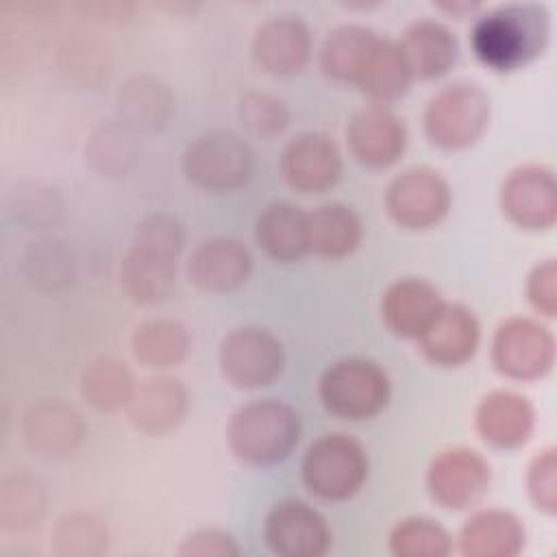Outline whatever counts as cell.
<instances>
[{"label":"cell","mask_w":557,"mask_h":557,"mask_svg":"<svg viewBox=\"0 0 557 557\" xmlns=\"http://www.w3.org/2000/svg\"><path fill=\"white\" fill-rule=\"evenodd\" d=\"M368 453L348 433H324L315 437L302 457L305 487L324 500L355 496L368 479Z\"/></svg>","instance_id":"cell-5"},{"label":"cell","mask_w":557,"mask_h":557,"mask_svg":"<svg viewBox=\"0 0 557 557\" xmlns=\"http://www.w3.org/2000/svg\"><path fill=\"white\" fill-rule=\"evenodd\" d=\"M22 272L26 281L39 289L54 292L72 283L74 255L59 237H39L22 250Z\"/></svg>","instance_id":"cell-31"},{"label":"cell","mask_w":557,"mask_h":557,"mask_svg":"<svg viewBox=\"0 0 557 557\" xmlns=\"http://www.w3.org/2000/svg\"><path fill=\"white\" fill-rule=\"evenodd\" d=\"M176 259L170 252L131 244L120 263V285L139 305L165 300L176 285Z\"/></svg>","instance_id":"cell-24"},{"label":"cell","mask_w":557,"mask_h":557,"mask_svg":"<svg viewBox=\"0 0 557 557\" xmlns=\"http://www.w3.org/2000/svg\"><path fill=\"white\" fill-rule=\"evenodd\" d=\"M137 133L122 122H102L96 126L85 146L87 163L102 176H122L137 161Z\"/></svg>","instance_id":"cell-32"},{"label":"cell","mask_w":557,"mask_h":557,"mask_svg":"<svg viewBox=\"0 0 557 557\" xmlns=\"http://www.w3.org/2000/svg\"><path fill=\"white\" fill-rule=\"evenodd\" d=\"M46 513V490L26 472L7 474L0 483V524L7 531H26Z\"/></svg>","instance_id":"cell-33"},{"label":"cell","mask_w":557,"mask_h":557,"mask_svg":"<svg viewBox=\"0 0 557 557\" xmlns=\"http://www.w3.org/2000/svg\"><path fill=\"white\" fill-rule=\"evenodd\" d=\"M85 420L76 407L59 398H46L28 407L22 433L28 448L41 457L72 455L85 440Z\"/></svg>","instance_id":"cell-17"},{"label":"cell","mask_w":557,"mask_h":557,"mask_svg":"<svg viewBox=\"0 0 557 557\" xmlns=\"http://www.w3.org/2000/svg\"><path fill=\"white\" fill-rule=\"evenodd\" d=\"M131 244L163 250L178 257L185 244V228L172 213L152 211L137 222Z\"/></svg>","instance_id":"cell-39"},{"label":"cell","mask_w":557,"mask_h":557,"mask_svg":"<svg viewBox=\"0 0 557 557\" xmlns=\"http://www.w3.org/2000/svg\"><path fill=\"white\" fill-rule=\"evenodd\" d=\"M457 542L466 557H513L524 546V527L511 511L481 509L463 522Z\"/></svg>","instance_id":"cell-25"},{"label":"cell","mask_w":557,"mask_h":557,"mask_svg":"<svg viewBox=\"0 0 557 557\" xmlns=\"http://www.w3.org/2000/svg\"><path fill=\"white\" fill-rule=\"evenodd\" d=\"M187 403V389L178 379L148 376L135 385L124 411L137 431L163 435L183 422Z\"/></svg>","instance_id":"cell-19"},{"label":"cell","mask_w":557,"mask_h":557,"mask_svg":"<svg viewBox=\"0 0 557 557\" xmlns=\"http://www.w3.org/2000/svg\"><path fill=\"white\" fill-rule=\"evenodd\" d=\"M237 109L246 131L259 139H272L289 124L287 102L268 91H246Z\"/></svg>","instance_id":"cell-37"},{"label":"cell","mask_w":557,"mask_h":557,"mask_svg":"<svg viewBox=\"0 0 557 557\" xmlns=\"http://www.w3.org/2000/svg\"><path fill=\"white\" fill-rule=\"evenodd\" d=\"M352 157L368 168H387L405 152V122L385 104H368L357 111L346 128Z\"/></svg>","instance_id":"cell-16"},{"label":"cell","mask_w":557,"mask_h":557,"mask_svg":"<svg viewBox=\"0 0 557 557\" xmlns=\"http://www.w3.org/2000/svg\"><path fill=\"white\" fill-rule=\"evenodd\" d=\"M490 122V96L479 83L455 81L440 87L424 107L422 126L431 144L444 150L472 146Z\"/></svg>","instance_id":"cell-3"},{"label":"cell","mask_w":557,"mask_h":557,"mask_svg":"<svg viewBox=\"0 0 557 557\" xmlns=\"http://www.w3.org/2000/svg\"><path fill=\"white\" fill-rule=\"evenodd\" d=\"M281 174L298 191H324L342 174V154L331 135L302 131L294 135L281 152Z\"/></svg>","instance_id":"cell-13"},{"label":"cell","mask_w":557,"mask_h":557,"mask_svg":"<svg viewBox=\"0 0 557 557\" xmlns=\"http://www.w3.org/2000/svg\"><path fill=\"white\" fill-rule=\"evenodd\" d=\"M252 57L261 70L276 76L300 72L311 57V30L300 15L265 17L252 35Z\"/></svg>","instance_id":"cell-14"},{"label":"cell","mask_w":557,"mask_h":557,"mask_svg":"<svg viewBox=\"0 0 557 557\" xmlns=\"http://www.w3.org/2000/svg\"><path fill=\"white\" fill-rule=\"evenodd\" d=\"M9 209L15 215V220L41 228L57 224L63 213V200L59 194L46 185L39 183H26L17 185L11 194Z\"/></svg>","instance_id":"cell-38"},{"label":"cell","mask_w":557,"mask_h":557,"mask_svg":"<svg viewBox=\"0 0 557 557\" xmlns=\"http://www.w3.org/2000/svg\"><path fill=\"white\" fill-rule=\"evenodd\" d=\"M224 379L237 389H259L274 383L285 366V350L278 337L257 324L231 329L218 348Z\"/></svg>","instance_id":"cell-7"},{"label":"cell","mask_w":557,"mask_h":557,"mask_svg":"<svg viewBox=\"0 0 557 557\" xmlns=\"http://www.w3.org/2000/svg\"><path fill=\"white\" fill-rule=\"evenodd\" d=\"M135 385L128 366L115 357H96L81 374V394L98 411L124 409Z\"/></svg>","instance_id":"cell-30"},{"label":"cell","mask_w":557,"mask_h":557,"mask_svg":"<svg viewBox=\"0 0 557 557\" xmlns=\"http://www.w3.org/2000/svg\"><path fill=\"white\" fill-rule=\"evenodd\" d=\"M78 11H83V15L91 20L111 22V20H124L133 11V7L122 2H89V4H78Z\"/></svg>","instance_id":"cell-44"},{"label":"cell","mask_w":557,"mask_h":557,"mask_svg":"<svg viewBox=\"0 0 557 557\" xmlns=\"http://www.w3.org/2000/svg\"><path fill=\"white\" fill-rule=\"evenodd\" d=\"M191 337L183 322L174 318H150L137 324L131 348L137 361L150 368H170L185 359Z\"/></svg>","instance_id":"cell-29"},{"label":"cell","mask_w":557,"mask_h":557,"mask_svg":"<svg viewBox=\"0 0 557 557\" xmlns=\"http://www.w3.org/2000/svg\"><path fill=\"white\" fill-rule=\"evenodd\" d=\"M298 440L300 418L296 409L276 398L242 405L226 424L231 453L252 466H272L287 459Z\"/></svg>","instance_id":"cell-2"},{"label":"cell","mask_w":557,"mask_h":557,"mask_svg":"<svg viewBox=\"0 0 557 557\" xmlns=\"http://www.w3.org/2000/svg\"><path fill=\"white\" fill-rule=\"evenodd\" d=\"M527 490L531 500L544 513L557 511V455L555 448L540 450L527 470Z\"/></svg>","instance_id":"cell-41"},{"label":"cell","mask_w":557,"mask_h":557,"mask_svg":"<svg viewBox=\"0 0 557 557\" xmlns=\"http://www.w3.org/2000/svg\"><path fill=\"white\" fill-rule=\"evenodd\" d=\"M252 272L248 246L228 235H213L196 244L187 259V278L202 292L237 289Z\"/></svg>","instance_id":"cell-15"},{"label":"cell","mask_w":557,"mask_h":557,"mask_svg":"<svg viewBox=\"0 0 557 557\" xmlns=\"http://www.w3.org/2000/svg\"><path fill=\"white\" fill-rule=\"evenodd\" d=\"M548 35L550 15L544 4L507 2L474 20L470 44L483 65L511 72L542 54Z\"/></svg>","instance_id":"cell-1"},{"label":"cell","mask_w":557,"mask_h":557,"mask_svg":"<svg viewBox=\"0 0 557 557\" xmlns=\"http://www.w3.org/2000/svg\"><path fill=\"white\" fill-rule=\"evenodd\" d=\"M181 168L185 178L196 187L224 194L250 181L255 172V150L233 131H207L187 144Z\"/></svg>","instance_id":"cell-4"},{"label":"cell","mask_w":557,"mask_h":557,"mask_svg":"<svg viewBox=\"0 0 557 557\" xmlns=\"http://www.w3.org/2000/svg\"><path fill=\"white\" fill-rule=\"evenodd\" d=\"M257 244L276 261H298L309 252L307 211L287 202H268L255 222Z\"/></svg>","instance_id":"cell-27"},{"label":"cell","mask_w":557,"mask_h":557,"mask_svg":"<svg viewBox=\"0 0 557 557\" xmlns=\"http://www.w3.org/2000/svg\"><path fill=\"white\" fill-rule=\"evenodd\" d=\"M450 548L448 531L424 516L405 518L389 533V550L396 557H444Z\"/></svg>","instance_id":"cell-36"},{"label":"cell","mask_w":557,"mask_h":557,"mask_svg":"<svg viewBox=\"0 0 557 557\" xmlns=\"http://www.w3.org/2000/svg\"><path fill=\"white\" fill-rule=\"evenodd\" d=\"M398 48L411 78L442 76L455 65L459 57V41L455 33L444 22L433 17L413 20L405 28Z\"/></svg>","instance_id":"cell-23"},{"label":"cell","mask_w":557,"mask_h":557,"mask_svg":"<svg viewBox=\"0 0 557 557\" xmlns=\"http://www.w3.org/2000/svg\"><path fill=\"white\" fill-rule=\"evenodd\" d=\"M481 324L476 315L459 302H442L440 311L418 335L422 355L435 366H461L479 348Z\"/></svg>","instance_id":"cell-18"},{"label":"cell","mask_w":557,"mask_h":557,"mask_svg":"<svg viewBox=\"0 0 557 557\" xmlns=\"http://www.w3.org/2000/svg\"><path fill=\"white\" fill-rule=\"evenodd\" d=\"M383 35L363 24H342L333 28L320 50V65L326 76L359 85Z\"/></svg>","instance_id":"cell-26"},{"label":"cell","mask_w":557,"mask_h":557,"mask_svg":"<svg viewBox=\"0 0 557 557\" xmlns=\"http://www.w3.org/2000/svg\"><path fill=\"white\" fill-rule=\"evenodd\" d=\"M409 83L411 74L403 59L398 41L381 37L379 48L357 87L372 100H376V104H385L400 98L409 89Z\"/></svg>","instance_id":"cell-35"},{"label":"cell","mask_w":557,"mask_h":557,"mask_svg":"<svg viewBox=\"0 0 557 557\" xmlns=\"http://www.w3.org/2000/svg\"><path fill=\"white\" fill-rule=\"evenodd\" d=\"M492 361L505 376L531 381L555 363V337L537 320L513 315L498 324L492 339Z\"/></svg>","instance_id":"cell-8"},{"label":"cell","mask_w":557,"mask_h":557,"mask_svg":"<svg viewBox=\"0 0 557 557\" xmlns=\"http://www.w3.org/2000/svg\"><path fill=\"white\" fill-rule=\"evenodd\" d=\"M500 207L522 228H550L557 218V183L553 170L540 163L511 170L500 185Z\"/></svg>","instance_id":"cell-12"},{"label":"cell","mask_w":557,"mask_h":557,"mask_svg":"<svg viewBox=\"0 0 557 557\" xmlns=\"http://www.w3.org/2000/svg\"><path fill=\"white\" fill-rule=\"evenodd\" d=\"M181 557H235L239 546L235 537L222 529H198L178 546Z\"/></svg>","instance_id":"cell-43"},{"label":"cell","mask_w":557,"mask_h":557,"mask_svg":"<svg viewBox=\"0 0 557 557\" xmlns=\"http://www.w3.org/2000/svg\"><path fill=\"white\" fill-rule=\"evenodd\" d=\"M527 296L535 311L553 318L557 313V263L553 257L540 261L527 281Z\"/></svg>","instance_id":"cell-42"},{"label":"cell","mask_w":557,"mask_h":557,"mask_svg":"<svg viewBox=\"0 0 557 557\" xmlns=\"http://www.w3.org/2000/svg\"><path fill=\"white\" fill-rule=\"evenodd\" d=\"M50 546L59 557H100L107 553L109 533L98 516L81 509L67 511L54 522Z\"/></svg>","instance_id":"cell-34"},{"label":"cell","mask_w":557,"mask_h":557,"mask_svg":"<svg viewBox=\"0 0 557 557\" xmlns=\"http://www.w3.org/2000/svg\"><path fill=\"white\" fill-rule=\"evenodd\" d=\"M479 435L498 448L522 446L535 426V409L518 392L494 389L485 394L474 411Z\"/></svg>","instance_id":"cell-22"},{"label":"cell","mask_w":557,"mask_h":557,"mask_svg":"<svg viewBox=\"0 0 557 557\" xmlns=\"http://www.w3.org/2000/svg\"><path fill=\"white\" fill-rule=\"evenodd\" d=\"M263 537L268 548L281 557H320L331 546V529L311 505L285 498L265 516Z\"/></svg>","instance_id":"cell-11"},{"label":"cell","mask_w":557,"mask_h":557,"mask_svg":"<svg viewBox=\"0 0 557 557\" xmlns=\"http://www.w3.org/2000/svg\"><path fill=\"white\" fill-rule=\"evenodd\" d=\"M492 468L487 459L468 446L440 450L426 470V487L433 500L446 509H468L490 490Z\"/></svg>","instance_id":"cell-9"},{"label":"cell","mask_w":557,"mask_h":557,"mask_svg":"<svg viewBox=\"0 0 557 557\" xmlns=\"http://www.w3.org/2000/svg\"><path fill=\"white\" fill-rule=\"evenodd\" d=\"M309 252L339 259L350 255L363 235L361 218L344 202H326L307 213Z\"/></svg>","instance_id":"cell-28"},{"label":"cell","mask_w":557,"mask_h":557,"mask_svg":"<svg viewBox=\"0 0 557 557\" xmlns=\"http://www.w3.org/2000/svg\"><path fill=\"white\" fill-rule=\"evenodd\" d=\"M442 9H448V11H463V9H474L479 4H472V2H453V4H440Z\"/></svg>","instance_id":"cell-45"},{"label":"cell","mask_w":557,"mask_h":557,"mask_svg":"<svg viewBox=\"0 0 557 557\" xmlns=\"http://www.w3.org/2000/svg\"><path fill=\"white\" fill-rule=\"evenodd\" d=\"M385 207L392 220L405 228L435 226L450 209L448 181L426 165L407 168L387 185Z\"/></svg>","instance_id":"cell-10"},{"label":"cell","mask_w":557,"mask_h":557,"mask_svg":"<svg viewBox=\"0 0 557 557\" xmlns=\"http://www.w3.org/2000/svg\"><path fill=\"white\" fill-rule=\"evenodd\" d=\"M174 94L165 81L141 72L128 76L115 94V120L133 133H154L174 115Z\"/></svg>","instance_id":"cell-20"},{"label":"cell","mask_w":557,"mask_h":557,"mask_svg":"<svg viewBox=\"0 0 557 557\" xmlns=\"http://www.w3.org/2000/svg\"><path fill=\"white\" fill-rule=\"evenodd\" d=\"M322 405L346 420L376 416L389 400V376L372 359L344 357L333 361L318 381Z\"/></svg>","instance_id":"cell-6"},{"label":"cell","mask_w":557,"mask_h":557,"mask_svg":"<svg viewBox=\"0 0 557 557\" xmlns=\"http://www.w3.org/2000/svg\"><path fill=\"white\" fill-rule=\"evenodd\" d=\"M61 70L72 78H81L89 83V76H107V48L96 39H67L61 50Z\"/></svg>","instance_id":"cell-40"},{"label":"cell","mask_w":557,"mask_h":557,"mask_svg":"<svg viewBox=\"0 0 557 557\" xmlns=\"http://www.w3.org/2000/svg\"><path fill=\"white\" fill-rule=\"evenodd\" d=\"M442 296L433 283L420 276H403L387 285L381 298L385 326L398 337H413L426 329L442 307Z\"/></svg>","instance_id":"cell-21"}]
</instances>
